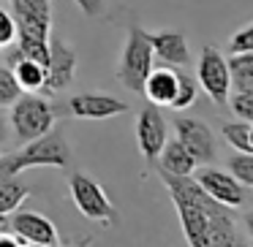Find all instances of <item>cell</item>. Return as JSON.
<instances>
[{
	"instance_id": "6da1fadb",
	"label": "cell",
	"mask_w": 253,
	"mask_h": 247,
	"mask_svg": "<svg viewBox=\"0 0 253 247\" xmlns=\"http://www.w3.org/2000/svg\"><path fill=\"white\" fill-rule=\"evenodd\" d=\"M158 176L171 196V204L177 209V217H180L188 247H207L210 214L218 207H223V204H218L212 196H207L202 190V185L193 179V174L191 176H174V174L158 171Z\"/></svg>"
},
{
	"instance_id": "7a4b0ae2",
	"label": "cell",
	"mask_w": 253,
	"mask_h": 247,
	"mask_svg": "<svg viewBox=\"0 0 253 247\" xmlns=\"http://www.w3.org/2000/svg\"><path fill=\"white\" fill-rule=\"evenodd\" d=\"M74 158V149L68 144L66 133L52 128L49 133L33 139V141H25L22 149L8 155H0V174L17 176L25 169H33V166H52V169H68Z\"/></svg>"
},
{
	"instance_id": "3957f363",
	"label": "cell",
	"mask_w": 253,
	"mask_h": 247,
	"mask_svg": "<svg viewBox=\"0 0 253 247\" xmlns=\"http://www.w3.org/2000/svg\"><path fill=\"white\" fill-rule=\"evenodd\" d=\"M6 120H8V128H11L14 139L25 144V141H33V139L44 136V133H49L55 128L57 106L49 104L44 95L22 93L11 104Z\"/></svg>"
},
{
	"instance_id": "277c9868",
	"label": "cell",
	"mask_w": 253,
	"mask_h": 247,
	"mask_svg": "<svg viewBox=\"0 0 253 247\" xmlns=\"http://www.w3.org/2000/svg\"><path fill=\"white\" fill-rule=\"evenodd\" d=\"M153 63H155V55H153V46H150L147 30L139 28V25H131V28H128V35H126V44H123L120 63H117V68H115L117 82L126 90H131V93L142 95L144 79L153 71Z\"/></svg>"
},
{
	"instance_id": "5b68a950",
	"label": "cell",
	"mask_w": 253,
	"mask_h": 247,
	"mask_svg": "<svg viewBox=\"0 0 253 247\" xmlns=\"http://www.w3.org/2000/svg\"><path fill=\"white\" fill-rule=\"evenodd\" d=\"M68 193H71L74 207L82 212V217L93 220V223H101L106 228L117 223V209L112 204V198L106 196L104 185L95 182L90 174L84 171H74L68 176Z\"/></svg>"
},
{
	"instance_id": "8992f818",
	"label": "cell",
	"mask_w": 253,
	"mask_h": 247,
	"mask_svg": "<svg viewBox=\"0 0 253 247\" xmlns=\"http://www.w3.org/2000/svg\"><path fill=\"white\" fill-rule=\"evenodd\" d=\"M196 82L204 93L210 95L215 106H226L231 95V71H229V60L223 57V52L215 46H202L199 52V63H196Z\"/></svg>"
},
{
	"instance_id": "52a82bcc",
	"label": "cell",
	"mask_w": 253,
	"mask_h": 247,
	"mask_svg": "<svg viewBox=\"0 0 253 247\" xmlns=\"http://www.w3.org/2000/svg\"><path fill=\"white\" fill-rule=\"evenodd\" d=\"M177 133V141L191 152V158L196 160V166H210L215 158H218V141H215L212 128L204 120H196V117H174L171 120Z\"/></svg>"
},
{
	"instance_id": "ba28073f",
	"label": "cell",
	"mask_w": 253,
	"mask_h": 247,
	"mask_svg": "<svg viewBox=\"0 0 253 247\" xmlns=\"http://www.w3.org/2000/svg\"><path fill=\"white\" fill-rule=\"evenodd\" d=\"M46 79L41 93H63L74 84L77 79V49L60 38L49 35V60H46Z\"/></svg>"
},
{
	"instance_id": "9c48e42d",
	"label": "cell",
	"mask_w": 253,
	"mask_h": 247,
	"mask_svg": "<svg viewBox=\"0 0 253 247\" xmlns=\"http://www.w3.org/2000/svg\"><path fill=\"white\" fill-rule=\"evenodd\" d=\"M0 225H6L8 234H14L17 239H22V242H30V245H36V247H55V245H60L57 225L41 212H19V209H14V212L8 214L6 223L0 220Z\"/></svg>"
},
{
	"instance_id": "30bf717a",
	"label": "cell",
	"mask_w": 253,
	"mask_h": 247,
	"mask_svg": "<svg viewBox=\"0 0 253 247\" xmlns=\"http://www.w3.org/2000/svg\"><path fill=\"white\" fill-rule=\"evenodd\" d=\"M169 141V125H166V117L161 114L158 106L147 104L142 111L136 114V144L142 158L150 166H155L164 144Z\"/></svg>"
},
{
	"instance_id": "8fae6325",
	"label": "cell",
	"mask_w": 253,
	"mask_h": 247,
	"mask_svg": "<svg viewBox=\"0 0 253 247\" xmlns=\"http://www.w3.org/2000/svg\"><path fill=\"white\" fill-rule=\"evenodd\" d=\"M11 19L17 33L49 41L52 35V0H11Z\"/></svg>"
},
{
	"instance_id": "7c38bea8",
	"label": "cell",
	"mask_w": 253,
	"mask_h": 247,
	"mask_svg": "<svg viewBox=\"0 0 253 247\" xmlns=\"http://www.w3.org/2000/svg\"><path fill=\"white\" fill-rule=\"evenodd\" d=\"M193 179L202 185V190L207 193V196H212L218 204H223V207H229V209H237L248 201L245 185H240L229 171H220V169H215V166H202V169L193 174Z\"/></svg>"
},
{
	"instance_id": "4fadbf2b",
	"label": "cell",
	"mask_w": 253,
	"mask_h": 247,
	"mask_svg": "<svg viewBox=\"0 0 253 247\" xmlns=\"http://www.w3.org/2000/svg\"><path fill=\"white\" fill-rule=\"evenodd\" d=\"M66 111L77 120H109V117L126 114L128 104L109 93H77L68 98Z\"/></svg>"
},
{
	"instance_id": "5bb4252c",
	"label": "cell",
	"mask_w": 253,
	"mask_h": 247,
	"mask_svg": "<svg viewBox=\"0 0 253 247\" xmlns=\"http://www.w3.org/2000/svg\"><path fill=\"white\" fill-rule=\"evenodd\" d=\"M147 38L161 66L185 68L191 63V49H188V38L182 30H158V33H147Z\"/></svg>"
},
{
	"instance_id": "9a60e30c",
	"label": "cell",
	"mask_w": 253,
	"mask_h": 247,
	"mask_svg": "<svg viewBox=\"0 0 253 247\" xmlns=\"http://www.w3.org/2000/svg\"><path fill=\"white\" fill-rule=\"evenodd\" d=\"M174 93H177V68L158 66V68H153V71L147 73L144 87H142V95L153 106H158V109H169L171 101H174Z\"/></svg>"
},
{
	"instance_id": "2e32d148",
	"label": "cell",
	"mask_w": 253,
	"mask_h": 247,
	"mask_svg": "<svg viewBox=\"0 0 253 247\" xmlns=\"http://www.w3.org/2000/svg\"><path fill=\"white\" fill-rule=\"evenodd\" d=\"M155 166H158V171H164V174H174V176H191L193 171H196V160L191 158V152H188L177 139H171V141L164 144V149H161Z\"/></svg>"
},
{
	"instance_id": "e0dca14e",
	"label": "cell",
	"mask_w": 253,
	"mask_h": 247,
	"mask_svg": "<svg viewBox=\"0 0 253 247\" xmlns=\"http://www.w3.org/2000/svg\"><path fill=\"white\" fill-rule=\"evenodd\" d=\"M14 73V82L22 93H41L44 90V79H46V68L36 60H28V57H17V60L8 63Z\"/></svg>"
},
{
	"instance_id": "ac0fdd59",
	"label": "cell",
	"mask_w": 253,
	"mask_h": 247,
	"mask_svg": "<svg viewBox=\"0 0 253 247\" xmlns=\"http://www.w3.org/2000/svg\"><path fill=\"white\" fill-rule=\"evenodd\" d=\"M30 196V185L17 176L0 174V217L11 214L14 209H19V204Z\"/></svg>"
},
{
	"instance_id": "d6986e66",
	"label": "cell",
	"mask_w": 253,
	"mask_h": 247,
	"mask_svg": "<svg viewBox=\"0 0 253 247\" xmlns=\"http://www.w3.org/2000/svg\"><path fill=\"white\" fill-rule=\"evenodd\" d=\"M229 71H231V87H234V93H253V52L231 55Z\"/></svg>"
},
{
	"instance_id": "ffe728a7",
	"label": "cell",
	"mask_w": 253,
	"mask_h": 247,
	"mask_svg": "<svg viewBox=\"0 0 253 247\" xmlns=\"http://www.w3.org/2000/svg\"><path fill=\"white\" fill-rule=\"evenodd\" d=\"M196 95H199L196 76L188 73V71H182V68H177V93H174V101H171L169 109H174V111L188 109V106L196 104Z\"/></svg>"
},
{
	"instance_id": "44dd1931",
	"label": "cell",
	"mask_w": 253,
	"mask_h": 247,
	"mask_svg": "<svg viewBox=\"0 0 253 247\" xmlns=\"http://www.w3.org/2000/svg\"><path fill=\"white\" fill-rule=\"evenodd\" d=\"M220 133H223L226 144H229L234 152H251V122H245V120L223 122Z\"/></svg>"
},
{
	"instance_id": "7402d4cb",
	"label": "cell",
	"mask_w": 253,
	"mask_h": 247,
	"mask_svg": "<svg viewBox=\"0 0 253 247\" xmlns=\"http://www.w3.org/2000/svg\"><path fill=\"white\" fill-rule=\"evenodd\" d=\"M226 166H229V174L240 185L253 187V152H234L226 160Z\"/></svg>"
},
{
	"instance_id": "603a6c76",
	"label": "cell",
	"mask_w": 253,
	"mask_h": 247,
	"mask_svg": "<svg viewBox=\"0 0 253 247\" xmlns=\"http://www.w3.org/2000/svg\"><path fill=\"white\" fill-rule=\"evenodd\" d=\"M22 95V90L17 87V82H14V73L8 66H0V109H6V106H11L14 101Z\"/></svg>"
},
{
	"instance_id": "cb8c5ba5",
	"label": "cell",
	"mask_w": 253,
	"mask_h": 247,
	"mask_svg": "<svg viewBox=\"0 0 253 247\" xmlns=\"http://www.w3.org/2000/svg\"><path fill=\"white\" fill-rule=\"evenodd\" d=\"M229 55H242V52H253V22H248L245 28H240L226 44Z\"/></svg>"
},
{
	"instance_id": "d4e9b609",
	"label": "cell",
	"mask_w": 253,
	"mask_h": 247,
	"mask_svg": "<svg viewBox=\"0 0 253 247\" xmlns=\"http://www.w3.org/2000/svg\"><path fill=\"white\" fill-rule=\"evenodd\" d=\"M226 106H231V111H234L240 120L253 122V93H234V95H229V104H226Z\"/></svg>"
},
{
	"instance_id": "484cf974",
	"label": "cell",
	"mask_w": 253,
	"mask_h": 247,
	"mask_svg": "<svg viewBox=\"0 0 253 247\" xmlns=\"http://www.w3.org/2000/svg\"><path fill=\"white\" fill-rule=\"evenodd\" d=\"M17 41V25L6 8H0V49H6Z\"/></svg>"
},
{
	"instance_id": "4316f807",
	"label": "cell",
	"mask_w": 253,
	"mask_h": 247,
	"mask_svg": "<svg viewBox=\"0 0 253 247\" xmlns=\"http://www.w3.org/2000/svg\"><path fill=\"white\" fill-rule=\"evenodd\" d=\"M74 3H77L79 6V11L84 14V17H101V14H104V8H106V3L104 0H74Z\"/></svg>"
},
{
	"instance_id": "83f0119b",
	"label": "cell",
	"mask_w": 253,
	"mask_h": 247,
	"mask_svg": "<svg viewBox=\"0 0 253 247\" xmlns=\"http://www.w3.org/2000/svg\"><path fill=\"white\" fill-rule=\"evenodd\" d=\"M0 247H19V239L14 234H0Z\"/></svg>"
},
{
	"instance_id": "f1b7e54d",
	"label": "cell",
	"mask_w": 253,
	"mask_h": 247,
	"mask_svg": "<svg viewBox=\"0 0 253 247\" xmlns=\"http://www.w3.org/2000/svg\"><path fill=\"white\" fill-rule=\"evenodd\" d=\"M8 139V120H6V114H3V109H0V144Z\"/></svg>"
},
{
	"instance_id": "f546056e",
	"label": "cell",
	"mask_w": 253,
	"mask_h": 247,
	"mask_svg": "<svg viewBox=\"0 0 253 247\" xmlns=\"http://www.w3.org/2000/svg\"><path fill=\"white\" fill-rule=\"evenodd\" d=\"M90 242H93V236H82L79 242H71V245H55V247H90Z\"/></svg>"
},
{
	"instance_id": "4dcf8cb0",
	"label": "cell",
	"mask_w": 253,
	"mask_h": 247,
	"mask_svg": "<svg viewBox=\"0 0 253 247\" xmlns=\"http://www.w3.org/2000/svg\"><path fill=\"white\" fill-rule=\"evenodd\" d=\"M245 231H248V236L253 239V207L245 212Z\"/></svg>"
},
{
	"instance_id": "1f68e13d",
	"label": "cell",
	"mask_w": 253,
	"mask_h": 247,
	"mask_svg": "<svg viewBox=\"0 0 253 247\" xmlns=\"http://www.w3.org/2000/svg\"><path fill=\"white\" fill-rule=\"evenodd\" d=\"M229 247H251V245H248V242L245 239H240V236H237V242H231V245Z\"/></svg>"
},
{
	"instance_id": "d6a6232c",
	"label": "cell",
	"mask_w": 253,
	"mask_h": 247,
	"mask_svg": "<svg viewBox=\"0 0 253 247\" xmlns=\"http://www.w3.org/2000/svg\"><path fill=\"white\" fill-rule=\"evenodd\" d=\"M19 247H36V245H30V242H22V239H19Z\"/></svg>"
},
{
	"instance_id": "836d02e7",
	"label": "cell",
	"mask_w": 253,
	"mask_h": 247,
	"mask_svg": "<svg viewBox=\"0 0 253 247\" xmlns=\"http://www.w3.org/2000/svg\"><path fill=\"white\" fill-rule=\"evenodd\" d=\"M251 152H253V122H251Z\"/></svg>"
},
{
	"instance_id": "e575fe53",
	"label": "cell",
	"mask_w": 253,
	"mask_h": 247,
	"mask_svg": "<svg viewBox=\"0 0 253 247\" xmlns=\"http://www.w3.org/2000/svg\"><path fill=\"white\" fill-rule=\"evenodd\" d=\"M0 155H3V152H0Z\"/></svg>"
}]
</instances>
